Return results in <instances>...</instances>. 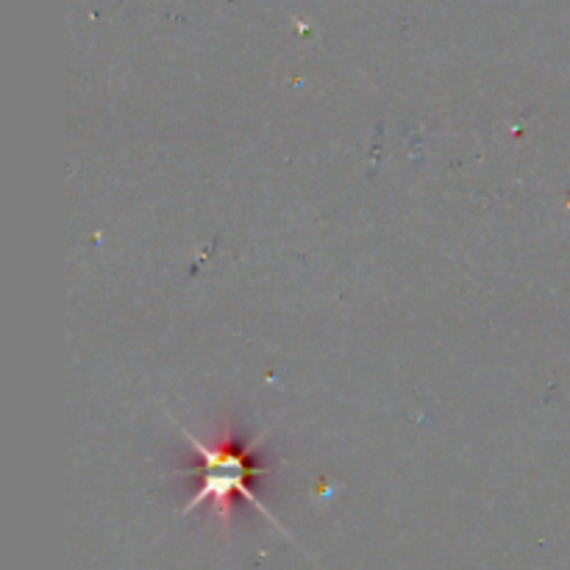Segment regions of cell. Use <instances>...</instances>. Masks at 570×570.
I'll return each mask as SVG.
<instances>
[{
	"label": "cell",
	"instance_id": "obj_1",
	"mask_svg": "<svg viewBox=\"0 0 570 570\" xmlns=\"http://www.w3.org/2000/svg\"><path fill=\"white\" fill-rule=\"evenodd\" d=\"M186 440L193 445V465L184 474L195 479V493L190 504L181 509V515H190L198 506L209 504L220 529L229 532L231 518L237 513L234 509L237 501H248L264 518L273 520L270 509H264L257 495L262 490V476L268 474L262 445L257 440H248L231 420H225L209 440H195L190 435Z\"/></svg>",
	"mask_w": 570,
	"mask_h": 570
}]
</instances>
